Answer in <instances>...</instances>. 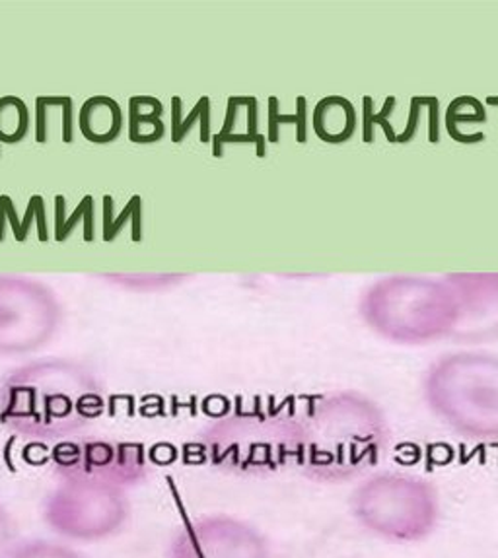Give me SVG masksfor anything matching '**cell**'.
<instances>
[{
    "mask_svg": "<svg viewBox=\"0 0 498 558\" xmlns=\"http://www.w3.org/2000/svg\"><path fill=\"white\" fill-rule=\"evenodd\" d=\"M64 310L49 284L0 275V359L41 351L61 331Z\"/></svg>",
    "mask_w": 498,
    "mask_h": 558,
    "instance_id": "cell-7",
    "label": "cell"
},
{
    "mask_svg": "<svg viewBox=\"0 0 498 558\" xmlns=\"http://www.w3.org/2000/svg\"><path fill=\"white\" fill-rule=\"evenodd\" d=\"M166 558H272L271 541L234 513H203L178 527Z\"/></svg>",
    "mask_w": 498,
    "mask_h": 558,
    "instance_id": "cell-9",
    "label": "cell"
},
{
    "mask_svg": "<svg viewBox=\"0 0 498 558\" xmlns=\"http://www.w3.org/2000/svg\"><path fill=\"white\" fill-rule=\"evenodd\" d=\"M386 428L374 407L356 397H333L309 409L294 426L292 460L317 483H347L381 460Z\"/></svg>",
    "mask_w": 498,
    "mask_h": 558,
    "instance_id": "cell-2",
    "label": "cell"
},
{
    "mask_svg": "<svg viewBox=\"0 0 498 558\" xmlns=\"http://www.w3.org/2000/svg\"><path fill=\"white\" fill-rule=\"evenodd\" d=\"M426 401L456 433L473 440H498V361L450 356L426 378Z\"/></svg>",
    "mask_w": 498,
    "mask_h": 558,
    "instance_id": "cell-4",
    "label": "cell"
},
{
    "mask_svg": "<svg viewBox=\"0 0 498 558\" xmlns=\"http://www.w3.org/2000/svg\"><path fill=\"white\" fill-rule=\"evenodd\" d=\"M201 453L212 468L228 473H272L292 460L294 426L275 416L238 414L218 421L203 434Z\"/></svg>",
    "mask_w": 498,
    "mask_h": 558,
    "instance_id": "cell-5",
    "label": "cell"
},
{
    "mask_svg": "<svg viewBox=\"0 0 498 558\" xmlns=\"http://www.w3.org/2000/svg\"><path fill=\"white\" fill-rule=\"evenodd\" d=\"M76 125L92 145H111L125 129V113L118 99L92 96L82 104Z\"/></svg>",
    "mask_w": 498,
    "mask_h": 558,
    "instance_id": "cell-10",
    "label": "cell"
},
{
    "mask_svg": "<svg viewBox=\"0 0 498 558\" xmlns=\"http://www.w3.org/2000/svg\"><path fill=\"white\" fill-rule=\"evenodd\" d=\"M59 481L108 486L129 493L148 475V458L136 441L73 438L54 444L51 453Z\"/></svg>",
    "mask_w": 498,
    "mask_h": 558,
    "instance_id": "cell-8",
    "label": "cell"
},
{
    "mask_svg": "<svg viewBox=\"0 0 498 558\" xmlns=\"http://www.w3.org/2000/svg\"><path fill=\"white\" fill-rule=\"evenodd\" d=\"M113 205H116L113 197L106 195L104 197V232H101L104 242H116L119 235L123 234L125 226L129 228L131 242H143V198L133 195L118 217L113 215Z\"/></svg>",
    "mask_w": 498,
    "mask_h": 558,
    "instance_id": "cell-14",
    "label": "cell"
},
{
    "mask_svg": "<svg viewBox=\"0 0 498 558\" xmlns=\"http://www.w3.org/2000/svg\"><path fill=\"white\" fill-rule=\"evenodd\" d=\"M53 217L54 242H69L78 230L82 242L92 243L96 240V205L92 195H84L71 215H66V198L63 195H54Z\"/></svg>",
    "mask_w": 498,
    "mask_h": 558,
    "instance_id": "cell-13",
    "label": "cell"
},
{
    "mask_svg": "<svg viewBox=\"0 0 498 558\" xmlns=\"http://www.w3.org/2000/svg\"><path fill=\"white\" fill-rule=\"evenodd\" d=\"M207 106H209V101H207V98H203L199 104H197V108L191 111L190 118L185 119V121H173L172 135L175 143H182L183 136L190 133L191 126H193V123H195L197 119H207V113H209Z\"/></svg>",
    "mask_w": 498,
    "mask_h": 558,
    "instance_id": "cell-19",
    "label": "cell"
},
{
    "mask_svg": "<svg viewBox=\"0 0 498 558\" xmlns=\"http://www.w3.org/2000/svg\"><path fill=\"white\" fill-rule=\"evenodd\" d=\"M36 230L37 242H49V225H47L46 198L41 195H32L27 201L24 215H19V207L10 195H0V243H4L7 234L19 243H26Z\"/></svg>",
    "mask_w": 498,
    "mask_h": 558,
    "instance_id": "cell-11",
    "label": "cell"
},
{
    "mask_svg": "<svg viewBox=\"0 0 498 558\" xmlns=\"http://www.w3.org/2000/svg\"><path fill=\"white\" fill-rule=\"evenodd\" d=\"M44 522L61 541L82 545L111 539L131 518L127 493L108 486L59 481L44 502Z\"/></svg>",
    "mask_w": 498,
    "mask_h": 558,
    "instance_id": "cell-6",
    "label": "cell"
},
{
    "mask_svg": "<svg viewBox=\"0 0 498 558\" xmlns=\"http://www.w3.org/2000/svg\"><path fill=\"white\" fill-rule=\"evenodd\" d=\"M19 525L9 508L0 502V558L19 541Z\"/></svg>",
    "mask_w": 498,
    "mask_h": 558,
    "instance_id": "cell-18",
    "label": "cell"
},
{
    "mask_svg": "<svg viewBox=\"0 0 498 558\" xmlns=\"http://www.w3.org/2000/svg\"><path fill=\"white\" fill-rule=\"evenodd\" d=\"M351 513L354 522L376 539L417 545L430 539L442 522V498L428 478L380 471L356 483Z\"/></svg>",
    "mask_w": 498,
    "mask_h": 558,
    "instance_id": "cell-3",
    "label": "cell"
},
{
    "mask_svg": "<svg viewBox=\"0 0 498 558\" xmlns=\"http://www.w3.org/2000/svg\"><path fill=\"white\" fill-rule=\"evenodd\" d=\"M163 106L153 96H133L127 106L129 141L135 145H155L166 135Z\"/></svg>",
    "mask_w": 498,
    "mask_h": 558,
    "instance_id": "cell-12",
    "label": "cell"
},
{
    "mask_svg": "<svg viewBox=\"0 0 498 558\" xmlns=\"http://www.w3.org/2000/svg\"><path fill=\"white\" fill-rule=\"evenodd\" d=\"M104 413V381L86 362L37 359L0 378V424L22 440H73Z\"/></svg>",
    "mask_w": 498,
    "mask_h": 558,
    "instance_id": "cell-1",
    "label": "cell"
},
{
    "mask_svg": "<svg viewBox=\"0 0 498 558\" xmlns=\"http://www.w3.org/2000/svg\"><path fill=\"white\" fill-rule=\"evenodd\" d=\"M98 279L106 280L111 287L131 290V292H155L172 284L175 275H138V272H101Z\"/></svg>",
    "mask_w": 498,
    "mask_h": 558,
    "instance_id": "cell-17",
    "label": "cell"
},
{
    "mask_svg": "<svg viewBox=\"0 0 498 558\" xmlns=\"http://www.w3.org/2000/svg\"><path fill=\"white\" fill-rule=\"evenodd\" d=\"M2 558H88L73 543L61 539H19Z\"/></svg>",
    "mask_w": 498,
    "mask_h": 558,
    "instance_id": "cell-16",
    "label": "cell"
},
{
    "mask_svg": "<svg viewBox=\"0 0 498 558\" xmlns=\"http://www.w3.org/2000/svg\"><path fill=\"white\" fill-rule=\"evenodd\" d=\"M32 131V113L19 96L0 98V146L20 145Z\"/></svg>",
    "mask_w": 498,
    "mask_h": 558,
    "instance_id": "cell-15",
    "label": "cell"
}]
</instances>
